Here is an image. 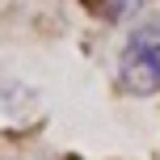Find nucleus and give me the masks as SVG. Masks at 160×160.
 Wrapping results in <instances>:
<instances>
[{
  "instance_id": "obj_1",
  "label": "nucleus",
  "mask_w": 160,
  "mask_h": 160,
  "mask_svg": "<svg viewBox=\"0 0 160 160\" xmlns=\"http://www.w3.org/2000/svg\"><path fill=\"white\" fill-rule=\"evenodd\" d=\"M118 84L135 97H148L160 88V25L148 21L139 30H131L118 59Z\"/></svg>"
},
{
  "instance_id": "obj_2",
  "label": "nucleus",
  "mask_w": 160,
  "mask_h": 160,
  "mask_svg": "<svg viewBox=\"0 0 160 160\" xmlns=\"http://www.w3.org/2000/svg\"><path fill=\"white\" fill-rule=\"evenodd\" d=\"M88 8H93L97 17H118L122 8H127V0H84Z\"/></svg>"
}]
</instances>
